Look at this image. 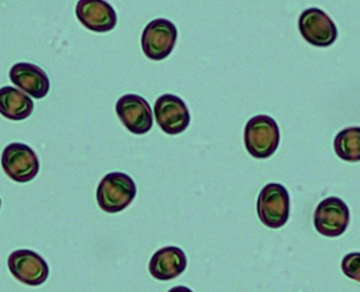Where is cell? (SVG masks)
Wrapping results in <instances>:
<instances>
[{
  "instance_id": "cell-3",
  "label": "cell",
  "mask_w": 360,
  "mask_h": 292,
  "mask_svg": "<svg viewBox=\"0 0 360 292\" xmlns=\"http://www.w3.org/2000/svg\"><path fill=\"white\" fill-rule=\"evenodd\" d=\"M257 213L266 227L278 230L285 225L290 217V196L281 184H266L257 200Z\"/></svg>"
},
{
  "instance_id": "cell-11",
  "label": "cell",
  "mask_w": 360,
  "mask_h": 292,
  "mask_svg": "<svg viewBox=\"0 0 360 292\" xmlns=\"http://www.w3.org/2000/svg\"><path fill=\"white\" fill-rule=\"evenodd\" d=\"M76 16L86 29L107 33L117 25V14L105 0H78Z\"/></svg>"
},
{
  "instance_id": "cell-10",
  "label": "cell",
  "mask_w": 360,
  "mask_h": 292,
  "mask_svg": "<svg viewBox=\"0 0 360 292\" xmlns=\"http://www.w3.org/2000/svg\"><path fill=\"white\" fill-rule=\"evenodd\" d=\"M155 119L160 128L168 135H179L188 128L190 113L184 101L172 94H165L156 100Z\"/></svg>"
},
{
  "instance_id": "cell-2",
  "label": "cell",
  "mask_w": 360,
  "mask_h": 292,
  "mask_svg": "<svg viewBox=\"0 0 360 292\" xmlns=\"http://www.w3.org/2000/svg\"><path fill=\"white\" fill-rule=\"evenodd\" d=\"M281 141L276 121L270 116L258 115L248 121L245 128V145L248 152L256 159L272 156Z\"/></svg>"
},
{
  "instance_id": "cell-13",
  "label": "cell",
  "mask_w": 360,
  "mask_h": 292,
  "mask_svg": "<svg viewBox=\"0 0 360 292\" xmlns=\"http://www.w3.org/2000/svg\"><path fill=\"white\" fill-rule=\"evenodd\" d=\"M188 265L186 253L179 247L168 246L154 253L150 261V274L160 281H170L179 277Z\"/></svg>"
},
{
  "instance_id": "cell-16",
  "label": "cell",
  "mask_w": 360,
  "mask_h": 292,
  "mask_svg": "<svg viewBox=\"0 0 360 292\" xmlns=\"http://www.w3.org/2000/svg\"><path fill=\"white\" fill-rule=\"evenodd\" d=\"M342 270L348 278L360 283V253L347 255L342 260Z\"/></svg>"
},
{
  "instance_id": "cell-7",
  "label": "cell",
  "mask_w": 360,
  "mask_h": 292,
  "mask_svg": "<svg viewBox=\"0 0 360 292\" xmlns=\"http://www.w3.org/2000/svg\"><path fill=\"white\" fill-rule=\"evenodd\" d=\"M350 224V209L338 197H330L315 209L314 226L321 236L336 238L345 234Z\"/></svg>"
},
{
  "instance_id": "cell-6",
  "label": "cell",
  "mask_w": 360,
  "mask_h": 292,
  "mask_svg": "<svg viewBox=\"0 0 360 292\" xmlns=\"http://www.w3.org/2000/svg\"><path fill=\"white\" fill-rule=\"evenodd\" d=\"M298 29L307 42L319 48H328L336 41L338 29L327 13L319 8L304 10L298 20Z\"/></svg>"
},
{
  "instance_id": "cell-1",
  "label": "cell",
  "mask_w": 360,
  "mask_h": 292,
  "mask_svg": "<svg viewBox=\"0 0 360 292\" xmlns=\"http://www.w3.org/2000/svg\"><path fill=\"white\" fill-rule=\"evenodd\" d=\"M137 187L132 178L124 173H111L103 178L97 187V202L108 213H120L134 200Z\"/></svg>"
},
{
  "instance_id": "cell-15",
  "label": "cell",
  "mask_w": 360,
  "mask_h": 292,
  "mask_svg": "<svg viewBox=\"0 0 360 292\" xmlns=\"http://www.w3.org/2000/svg\"><path fill=\"white\" fill-rule=\"evenodd\" d=\"M334 150L342 160L359 162L360 128H349L338 133L334 139Z\"/></svg>"
},
{
  "instance_id": "cell-14",
  "label": "cell",
  "mask_w": 360,
  "mask_h": 292,
  "mask_svg": "<svg viewBox=\"0 0 360 292\" xmlns=\"http://www.w3.org/2000/svg\"><path fill=\"white\" fill-rule=\"evenodd\" d=\"M32 99L13 86L0 88V114L13 121L27 119L33 113Z\"/></svg>"
},
{
  "instance_id": "cell-4",
  "label": "cell",
  "mask_w": 360,
  "mask_h": 292,
  "mask_svg": "<svg viewBox=\"0 0 360 292\" xmlns=\"http://www.w3.org/2000/svg\"><path fill=\"white\" fill-rule=\"evenodd\" d=\"M177 36L179 32L172 21L164 18L152 20L141 35L143 53L151 60H164L174 50Z\"/></svg>"
},
{
  "instance_id": "cell-12",
  "label": "cell",
  "mask_w": 360,
  "mask_h": 292,
  "mask_svg": "<svg viewBox=\"0 0 360 292\" xmlns=\"http://www.w3.org/2000/svg\"><path fill=\"white\" fill-rule=\"evenodd\" d=\"M10 79L17 88L35 99L44 98L50 91V79L46 72L33 63L20 62L13 65Z\"/></svg>"
},
{
  "instance_id": "cell-17",
  "label": "cell",
  "mask_w": 360,
  "mask_h": 292,
  "mask_svg": "<svg viewBox=\"0 0 360 292\" xmlns=\"http://www.w3.org/2000/svg\"><path fill=\"white\" fill-rule=\"evenodd\" d=\"M0 207H1V200H0Z\"/></svg>"
},
{
  "instance_id": "cell-9",
  "label": "cell",
  "mask_w": 360,
  "mask_h": 292,
  "mask_svg": "<svg viewBox=\"0 0 360 292\" xmlns=\"http://www.w3.org/2000/svg\"><path fill=\"white\" fill-rule=\"evenodd\" d=\"M11 274L23 284L39 286L49 277V265L35 251L20 249L11 253L8 259Z\"/></svg>"
},
{
  "instance_id": "cell-5",
  "label": "cell",
  "mask_w": 360,
  "mask_h": 292,
  "mask_svg": "<svg viewBox=\"0 0 360 292\" xmlns=\"http://www.w3.org/2000/svg\"><path fill=\"white\" fill-rule=\"evenodd\" d=\"M1 166L6 175L19 183L32 181L39 171L37 154L23 143H11L1 154Z\"/></svg>"
},
{
  "instance_id": "cell-8",
  "label": "cell",
  "mask_w": 360,
  "mask_h": 292,
  "mask_svg": "<svg viewBox=\"0 0 360 292\" xmlns=\"http://www.w3.org/2000/svg\"><path fill=\"white\" fill-rule=\"evenodd\" d=\"M116 113L120 121L134 135H145L153 126V112L145 98L128 94L118 99Z\"/></svg>"
}]
</instances>
